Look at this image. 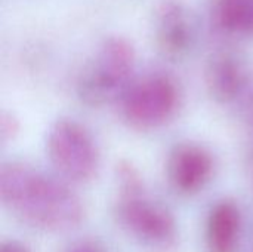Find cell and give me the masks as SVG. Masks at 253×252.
Returning a JSON list of instances; mask_svg holds the SVG:
<instances>
[{"mask_svg": "<svg viewBox=\"0 0 253 252\" xmlns=\"http://www.w3.org/2000/svg\"><path fill=\"white\" fill-rule=\"evenodd\" d=\"M179 88L165 73L147 74L123 92L122 114L136 129H156L169 122L179 107Z\"/></svg>", "mask_w": 253, "mask_h": 252, "instance_id": "cell-5", "label": "cell"}, {"mask_svg": "<svg viewBox=\"0 0 253 252\" xmlns=\"http://www.w3.org/2000/svg\"><path fill=\"white\" fill-rule=\"evenodd\" d=\"M122 195L119 220L133 235L153 244H168L175 238L176 227L172 215L160 205L144 196L142 181L136 169L123 163L119 168Z\"/></svg>", "mask_w": 253, "mask_h": 252, "instance_id": "cell-4", "label": "cell"}, {"mask_svg": "<svg viewBox=\"0 0 253 252\" xmlns=\"http://www.w3.org/2000/svg\"><path fill=\"white\" fill-rule=\"evenodd\" d=\"M65 252H104L102 251V248L98 245V244H95V242H92V241H87V239H84V241H79V242H74L68 250Z\"/></svg>", "mask_w": 253, "mask_h": 252, "instance_id": "cell-12", "label": "cell"}, {"mask_svg": "<svg viewBox=\"0 0 253 252\" xmlns=\"http://www.w3.org/2000/svg\"><path fill=\"white\" fill-rule=\"evenodd\" d=\"M0 252H30L27 247H24L19 242L10 241V242H4L0 248Z\"/></svg>", "mask_w": 253, "mask_h": 252, "instance_id": "cell-13", "label": "cell"}, {"mask_svg": "<svg viewBox=\"0 0 253 252\" xmlns=\"http://www.w3.org/2000/svg\"><path fill=\"white\" fill-rule=\"evenodd\" d=\"M154 37L169 58L182 56L193 43V25L181 0H163L154 13Z\"/></svg>", "mask_w": 253, "mask_h": 252, "instance_id": "cell-7", "label": "cell"}, {"mask_svg": "<svg viewBox=\"0 0 253 252\" xmlns=\"http://www.w3.org/2000/svg\"><path fill=\"white\" fill-rule=\"evenodd\" d=\"M18 131H19L18 120L9 113H3L1 120H0V138H1V143H6V141L15 138Z\"/></svg>", "mask_w": 253, "mask_h": 252, "instance_id": "cell-11", "label": "cell"}, {"mask_svg": "<svg viewBox=\"0 0 253 252\" xmlns=\"http://www.w3.org/2000/svg\"><path fill=\"white\" fill-rule=\"evenodd\" d=\"M213 19L231 34H253V0H215Z\"/></svg>", "mask_w": 253, "mask_h": 252, "instance_id": "cell-10", "label": "cell"}, {"mask_svg": "<svg viewBox=\"0 0 253 252\" xmlns=\"http://www.w3.org/2000/svg\"><path fill=\"white\" fill-rule=\"evenodd\" d=\"M206 85L216 101H234L248 86V74L240 58L228 50L213 53L206 67Z\"/></svg>", "mask_w": 253, "mask_h": 252, "instance_id": "cell-8", "label": "cell"}, {"mask_svg": "<svg viewBox=\"0 0 253 252\" xmlns=\"http://www.w3.org/2000/svg\"><path fill=\"white\" fill-rule=\"evenodd\" d=\"M133 68L132 43L120 36L105 39L79 76V98L90 107L113 101L127 89Z\"/></svg>", "mask_w": 253, "mask_h": 252, "instance_id": "cell-2", "label": "cell"}, {"mask_svg": "<svg viewBox=\"0 0 253 252\" xmlns=\"http://www.w3.org/2000/svg\"><path fill=\"white\" fill-rule=\"evenodd\" d=\"M246 113H248L249 122L253 125V94L251 95V98L248 97V101H246Z\"/></svg>", "mask_w": 253, "mask_h": 252, "instance_id": "cell-14", "label": "cell"}, {"mask_svg": "<svg viewBox=\"0 0 253 252\" xmlns=\"http://www.w3.org/2000/svg\"><path fill=\"white\" fill-rule=\"evenodd\" d=\"M248 171L253 181V149H251V151L248 153Z\"/></svg>", "mask_w": 253, "mask_h": 252, "instance_id": "cell-15", "label": "cell"}, {"mask_svg": "<svg viewBox=\"0 0 253 252\" xmlns=\"http://www.w3.org/2000/svg\"><path fill=\"white\" fill-rule=\"evenodd\" d=\"M242 229L239 206L231 201L218 202L208 218L206 242L209 252H237Z\"/></svg>", "mask_w": 253, "mask_h": 252, "instance_id": "cell-9", "label": "cell"}, {"mask_svg": "<svg viewBox=\"0 0 253 252\" xmlns=\"http://www.w3.org/2000/svg\"><path fill=\"white\" fill-rule=\"evenodd\" d=\"M46 153L55 171L71 183H87L98 172L96 143L90 132L74 119L61 117L50 126Z\"/></svg>", "mask_w": 253, "mask_h": 252, "instance_id": "cell-3", "label": "cell"}, {"mask_svg": "<svg viewBox=\"0 0 253 252\" xmlns=\"http://www.w3.org/2000/svg\"><path fill=\"white\" fill-rule=\"evenodd\" d=\"M0 198L18 220L44 232L74 229L84 217L83 203L70 187L25 162L1 165Z\"/></svg>", "mask_w": 253, "mask_h": 252, "instance_id": "cell-1", "label": "cell"}, {"mask_svg": "<svg viewBox=\"0 0 253 252\" xmlns=\"http://www.w3.org/2000/svg\"><path fill=\"white\" fill-rule=\"evenodd\" d=\"M168 174L178 192L185 195L197 193L208 184L213 174V157L200 144L181 143L169 154Z\"/></svg>", "mask_w": 253, "mask_h": 252, "instance_id": "cell-6", "label": "cell"}]
</instances>
